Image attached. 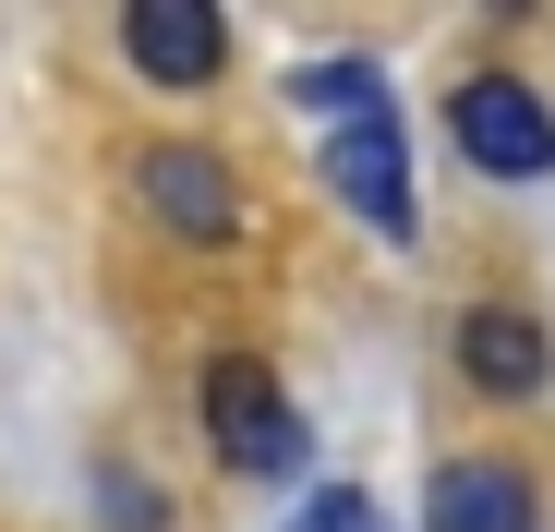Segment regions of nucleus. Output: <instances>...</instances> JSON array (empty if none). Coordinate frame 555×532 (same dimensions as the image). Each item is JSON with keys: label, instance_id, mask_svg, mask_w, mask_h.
Instances as JSON below:
<instances>
[{"label": "nucleus", "instance_id": "1", "mask_svg": "<svg viewBox=\"0 0 555 532\" xmlns=\"http://www.w3.org/2000/svg\"><path fill=\"white\" fill-rule=\"evenodd\" d=\"M194 411H206V435H218L230 472H254V484L302 472V411L278 400V376L254 364V351H218V364L194 376Z\"/></svg>", "mask_w": 555, "mask_h": 532}, {"label": "nucleus", "instance_id": "2", "mask_svg": "<svg viewBox=\"0 0 555 532\" xmlns=\"http://www.w3.org/2000/svg\"><path fill=\"white\" fill-rule=\"evenodd\" d=\"M447 134H459V157H472L483 182H543L555 169V110L531 98L519 73H472L447 98Z\"/></svg>", "mask_w": 555, "mask_h": 532}, {"label": "nucleus", "instance_id": "3", "mask_svg": "<svg viewBox=\"0 0 555 532\" xmlns=\"http://www.w3.org/2000/svg\"><path fill=\"white\" fill-rule=\"evenodd\" d=\"M326 194L362 218V230H387V242H411L423 230V206H411V145H399V122H350V134H326Z\"/></svg>", "mask_w": 555, "mask_h": 532}, {"label": "nucleus", "instance_id": "4", "mask_svg": "<svg viewBox=\"0 0 555 532\" xmlns=\"http://www.w3.org/2000/svg\"><path fill=\"white\" fill-rule=\"evenodd\" d=\"M145 206H157V230H181V242H230L242 230V194H230V157H206V145H145Z\"/></svg>", "mask_w": 555, "mask_h": 532}, {"label": "nucleus", "instance_id": "5", "mask_svg": "<svg viewBox=\"0 0 555 532\" xmlns=\"http://www.w3.org/2000/svg\"><path fill=\"white\" fill-rule=\"evenodd\" d=\"M121 49H133L145 85H206V73L230 61V25L206 13V0H133V13H121Z\"/></svg>", "mask_w": 555, "mask_h": 532}, {"label": "nucleus", "instance_id": "6", "mask_svg": "<svg viewBox=\"0 0 555 532\" xmlns=\"http://www.w3.org/2000/svg\"><path fill=\"white\" fill-rule=\"evenodd\" d=\"M459 376H472L483 400H543L555 351H543V327L519 303H472V315H459Z\"/></svg>", "mask_w": 555, "mask_h": 532}, {"label": "nucleus", "instance_id": "7", "mask_svg": "<svg viewBox=\"0 0 555 532\" xmlns=\"http://www.w3.org/2000/svg\"><path fill=\"white\" fill-rule=\"evenodd\" d=\"M435 532H531V472L519 460H447L423 496Z\"/></svg>", "mask_w": 555, "mask_h": 532}, {"label": "nucleus", "instance_id": "8", "mask_svg": "<svg viewBox=\"0 0 555 532\" xmlns=\"http://www.w3.org/2000/svg\"><path fill=\"white\" fill-rule=\"evenodd\" d=\"M278 98H291V110H314L326 134H350V122H399L375 61H291V85H278Z\"/></svg>", "mask_w": 555, "mask_h": 532}, {"label": "nucleus", "instance_id": "9", "mask_svg": "<svg viewBox=\"0 0 555 532\" xmlns=\"http://www.w3.org/2000/svg\"><path fill=\"white\" fill-rule=\"evenodd\" d=\"M302 532H387V508L362 496V484H326V496L302 508Z\"/></svg>", "mask_w": 555, "mask_h": 532}]
</instances>
